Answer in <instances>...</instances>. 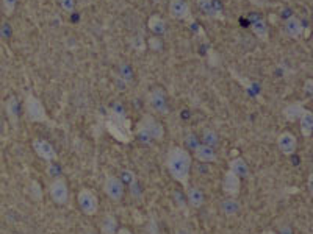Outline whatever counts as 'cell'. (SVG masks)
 Here are the masks:
<instances>
[{"instance_id": "obj_1", "label": "cell", "mask_w": 313, "mask_h": 234, "mask_svg": "<svg viewBox=\"0 0 313 234\" xmlns=\"http://www.w3.org/2000/svg\"><path fill=\"white\" fill-rule=\"evenodd\" d=\"M191 155L183 147H173L168 150L166 155V169L169 175L180 183L185 189L188 187L190 175H191Z\"/></svg>"}, {"instance_id": "obj_2", "label": "cell", "mask_w": 313, "mask_h": 234, "mask_svg": "<svg viewBox=\"0 0 313 234\" xmlns=\"http://www.w3.org/2000/svg\"><path fill=\"white\" fill-rule=\"evenodd\" d=\"M137 138L141 144H151L152 141H161L165 138V126L158 119L151 114L141 117L137 125Z\"/></svg>"}, {"instance_id": "obj_3", "label": "cell", "mask_w": 313, "mask_h": 234, "mask_svg": "<svg viewBox=\"0 0 313 234\" xmlns=\"http://www.w3.org/2000/svg\"><path fill=\"white\" fill-rule=\"evenodd\" d=\"M24 107H25V116L28 119V122H32V124H44V122H47V120H49L46 108H44L42 102L36 95L28 94L25 97Z\"/></svg>"}, {"instance_id": "obj_4", "label": "cell", "mask_w": 313, "mask_h": 234, "mask_svg": "<svg viewBox=\"0 0 313 234\" xmlns=\"http://www.w3.org/2000/svg\"><path fill=\"white\" fill-rule=\"evenodd\" d=\"M77 201L81 213L88 217H94L99 213V198L89 187H81L77 194Z\"/></svg>"}, {"instance_id": "obj_5", "label": "cell", "mask_w": 313, "mask_h": 234, "mask_svg": "<svg viewBox=\"0 0 313 234\" xmlns=\"http://www.w3.org/2000/svg\"><path fill=\"white\" fill-rule=\"evenodd\" d=\"M146 100H147L149 108H151L154 112H156V114L165 116V114H168V112H169L166 90L163 89V88H160V86L152 88L151 90H149Z\"/></svg>"}, {"instance_id": "obj_6", "label": "cell", "mask_w": 313, "mask_h": 234, "mask_svg": "<svg viewBox=\"0 0 313 234\" xmlns=\"http://www.w3.org/2000/svg\"><path fill=\"white\" fill-rule=\"evenodd\" d=\"M49 195L54 203L59 206H64L69 201V187L68 183L63 178H54V181L49 184Z\"/></svg>"}, {"instance_id": "obj_7", "label": "cell", "mask_w": 313, "mask_h": 234, "mask_svg": "<svg viewBox=\"0 0 313 234\" xmlns=\"http://www.w3.org/2000/svg\"><path fill=\"white\" fill-rule=\"evenodd\" d=\"M103 191H105L107 197L113 201H121L124 198V192H125V186L124 181L115 177V175H108L105 178V183H103Z\"/></svg>"}, {"instance_id": "obj_8", "label": "cell", "mask_w": 313, "mask_h": 234, "mask_svg": "<svg viewBox=\"0 0 313 234\" xmlns=\"http://www.w3.org/2000/svg\"><path fill=\"white\" fill-rule=\"evenodd\" d=\"M199 10L204 14H207L210 19L222 20L224 19V10H222V3L219 0H196Z\"/></svg>"}, {"instance_id": "obj_9", "label": "cell", "mask_w": 313, "mask_h": 234, "mask_svg": "<svg viewBox=\"0 0 313 234\" xmlns=\"http://www.w3.org/2000/svg\"><path fill=\"white\" fill-rule=\"evenodd\" d=\"M168 11L174 20H190L191 18V8L186 0H169Z\"/></svg>"}, {"instance_id": "obj_10", "label": "cell", "mask_w": 313, "mask_h": 234, "mask_svg": "<svg viewBox=\"0 0 313 234\" xmlns=\"http://www.w3.org/2000/svg\"><path fill=\"white\" fill-rule=\"evenodd\" d=\"M32 147L35 150V153L38 155L41 160H44L46 162H54L57 160V150L55 147L50 144L49 141H44V139H35L32 142Z\"/></svg>"}, {"instance_id": "obj_11", "label": "cell", "mask_w": 313, "mask_h": 234, "mask_svg": "<svg viewBox=\"0 0 313 234\" xmlns=\"http://www.w3.org/2000/svg\"><path fill=\"white\" fill-rule=\"evenodd\" d=\"M222 192L227 197L236 198L241 192V178H238L232 170H227L222 178Z\"/></svg>"}, {"instance_id": "obj_12", "label": "cell", "mask_w": 313, "mask_h": 234, "mask_svg": "<svg viewBox=\"0 0 313 234\" xmlns=\"http://www.w3.org/2000/svg\"><path fill=\"white\" fill-rule=\"evenodd\" d=\"M277 147L282 155L292 156L297 150V138L290 131H284L277 136Z\"/></svg>"}, {"instance_id": "obj_13", "label": "cell", "mask_w": 313, "mask_h": 234, "mask_svg": "<svg viewBox=\"0 0 313 234\" xmlns=\"http://www.w3.org/2000/svg\"><path fill=\"white\" fill-rule=\"evenodd\" d=\"M251 32L257 36V39L263 42H268V39H270V28H268L266 20L260 14L251 18Z\"/></svg>"}, {"instance_id": "obj_14", "label": "cell", "mask_w": 313, "mask_h": 234, "mask_svg": "<svg viewBox=\"0 0 313 234\" xmlns=\"http://www.w3.org/2000/svg\"><path fill=\"white\" fill-rule=\"evenodd\" d=\"M185 195H186V203H188L191 208L199 209V208L204 206L205 195H204L202 189H199V187H196V186H191V187L188 186L185 189Z\"/></svg>"}, {"instance_id": "obj_15", "label": "cell", "mask_w": 313, "mask_h": 234, "mask_svg": "<svg viewBox=\"0 0 313 234\" xmlns=\"http://www.w3.org/2000/svg\"><path fill=\"white\" fill-rule=\"evenodd\" d=\"M285 33L290 36V37H293V39H299V37L304 35V24H302V20L297 18V16H290L287 18L285 20Z\"/></svg>"}, {"instance_id": "obj_16", "label": "cell", "mask_w": 313, "mask_h": 234, "mask_svg": "<svg viewBox=\"0 0 313 234\" xmlns=\"http://www.w3.org/2000/svg\"><path fill=\"white\" fill-rule=\"evenodd\" d=\"M304 112H305L304 105L301 102H294V103H288L287 107L282 109V116L285 117L287 122H297Z\"/></svg>"}, {"instance_id": "obj_17", "label": "cell", "mask_w": 313, "mask_h": 234, "mask_svg": "<svg viewBox=\"0 0 313 234\" xmlns=\"http://www.w3.org/2000/svg\"><path fill=\"white\" fill-rule=\"evenodd\" d=\"M195 158L200 162H205V164H210V162H215L218 160V155H216V150L212 148V147H207L204 144H199L196 148H195Z\"/></svg>"}, {"instance_id": "obj_18", "label": "cell", "mask_w": 313, "mask_h": 234, "mask_svg": "<svg viewBox=\"0 0 313 234\" xmlns=\"http://www.w3.org/2000/svg\"><path fill=\"white\" fill-rule=\"evenodd\" d=\"M147 28L154 33V36L166 35V20L160 14H152L147 20Z\"/></svg>"}, {"instance_id": "obj_19", "label": "cell", "mask_w": 313, "mask_h": 234, "mask_svg": "<svg viewBox=\"0 0 313 234\" xmlns=\"http://www.w3.org/2000/svg\"><path fill=\"white\" fill-rule=\"evenodd\" d=\"M5 111H6V116H8L10 122L18 126V122H19V102L14 95H10L8 99H6V103H5Z\"/></svg>"}, {"instance_id": "obj_20", "label": "cell", "mask_w": 313, "mask_h": 234, "mask_svg": "<svg viewBox=\"0 0 313 234\" xmlns=\"http://www.w3.org/2000/svg\"><path fill=\"white\" fill-rule=\"evenodd\" d=\"M229 170H232L238 178L249 177V165L243 158H234V160L229 162Z\"/></svg>"}, {"instance_id": "obj_21", "label": "cell", "mask_w": 313, "mask_h": 234, "mask_svg": "<svg viewBox=\"0 0 313 234\" xmlns=\"http://www.w3.org/2000/svg\"><path fill=\"white\" fill-rule=\"evenodd\" d=\"M240 209H241L240 201H238L236 198H234V197H227V198H224L221 201V213L224 214L226 217L236 216L238 213H240Z\"/></svg>"}, {"instance_id": "obj_22", "label": "cell", "mask_w": 313, "mask_h": 234, "mask_svg": "<svg viewBox=\"0 0 313 234\" xmlns=\"http://www.w3.org/2000/svg\"><path fill=\"white\" fill-rule=\"evenodd\" d=\"M297 122H299V130H301L304 138H310L312 131H313V112L305 109V112L301 116V119L297 120Z\"/></svg>"}, {"instance_id": "obj_23", "label": "cell", "mask_w": 313, "mask_h": 234, "mask_svg": "<svg viewBox=\"0 0 313 234\" xmlns=\"http://www.w3.org/2000/svg\"><path fill=\"white\" fill-rule=\"evenodd\" d=\"M200 142L207 147L216 148V147H219V136L213 128H205L202 131V136H200Z\"/></svg>"}, {"instance_id": "obj_24", "label": "cell", "mask_w": 313, "mask_h": 234, "mask_svg": "<svg viewBox=\"0 0 313 234\" xmlns=\"http://www.w3.org/2000/svg\"><path fill=\"white\" fill-rule=\"evenodd\" d=\"M117 228L119 226H117V220H116L115 216L107 214L102 218V222H100V233L102 234H116Z\"/></svg>"}, {"instance_id": "obj_25", "label": "cell", "mask_w": 313, "mask_h": 234, "mask_svg": "<svg viewBox=\"0 0 313 234\" xmlns=\"http://www.w3.org/2000/svg\"><path fill=\"white\" fill-rule=\"evenodd\" d=\"M117 73H119V77H121V80L124 83H132L133 81V69L127 64V63H121L117 66Z\"/></svg>"}, {"instance_id": "obj_26", "label": "cell", "mask_w": 313, "mask_h": 234, "mask_svg": "<svg viewBox=\"0 0 313 234\" xmlns=\"http://www.w3.org/2000/svg\"><path fill=\"white\" fill-rule=\"evenodd\" d=\"M28 195L32 197V200L35 201H39L42 198V189H41V186L36 183V181H32V184H30V192Z\"/></svg>"}, {"instance_id": "obj_27", "label": "cell", "mask_w": 313, "mask_h": 234, "mask_svg": "<svg viewBox=\"0 0 313 234\" xmlns=\"http://www.w3.org/2000/svg\"><path fill=\"white\" fill-rule=\"evenodd\" d=\"M147 45L152 52H161L163 50V41L160 36H152L147 39Z\"/></svg>"}, {"instance_id": "obj_28", "label": "cell", "mask_w": 313, "mask_h": 234, "mask_svg": "<svg viewBox=\"0 0 313 234\" xmlns=\"http://www.w3.org/2000/svg\"><path fill=\"white\" fill-rule=\"evenodd\" d=\"M18 6V0H2V11L6 16H11V14L16 11Z\"/></svg>"}, {"instance_id": "obj_29", "label": "cell", "mask_w": 313, "mask_h": 234, "mask_svg": "<svg viewBox=\"0 0 313 234\" xmlns=\"http://www.w3.org/2000/svg\"><path fill=\"white\" fill-rule=\"evenodd\" d=\"M58 3H59V6H61V10L68 14L76 11V6H77L76 0H58Z\"/></svg>"}, {"instance_id": "obj_30", "label": "cell", "mask_w": 313, "mask_h": 234, "mask_svg": "<svg viewBox=\"0 0 313 234\" xmlns=\"http://www.w3.org/2000/svg\"><path fill=\"white\" fill-rule=\"evenodd\" d=\"M185 144H186V147H188L190 150H193V152H195V148L200 144V142H199V139H197L196 134L190 133V134L185 138Z\"/></svg>"}, {"instance_id": "obj_31", "label": "cell", "mask_w": 313, "mask_h": 234, "mask_svg": "<svg viewBox=\"0 0 313 234\" xmlns=\"http://www.w3.org/2000/svg\"><path fill=\"white\" fill-rule=\"evenodd\" d=\"M304 90H305V92H307L309 95H312V92H313V80H312V78H309L307 81H305Z\"/></svg>"}, {"instance_id": "obj_32", "label": "cell", "mask_w": 313, "mask_h": 234, "mask_svg": "<svg viewBox=\"0 0 313 234\" xmlns=\"http://www.w3.org/2000/svg\"><path fill=\"white\" fill-rule=\"evenodd\" d=\"M280 234H293V233H292V228H290L288 225H285V226H282V228H280Z\"/></svg>"}, {"instance_id": "obj_33", "label": "cell", "mask_w": 313, "mask_h": 234, "mask_svg": "<svg viewBox=\"0 0 313 234\" xmlns=\"http://www.w3.org/2000/svg\"><path fill=\"white\" fill-rule=\"evenodd\" d=\"M116 234H133L129 228H117Z\"/></svg>"}, {"instance_id": "obj_34", "label": "cell", "mask_w": 313, "mask_h": 234, "mask_svg": "<svg viewBox=\"0 0 313 234\" xmlns=\"http://www.w3.org/2000/svg\"><path fill=\"white\" fill-rule=\"evenodd\" d=\"M249 3H252V5H255V6H263V2L265 0H248Z\"/></svg>"}, {"instance_id": "obj_35", "label": "cell", "mask_w": 313, "mask_h": 234, "mask_svg": "<svg viewBox=\"0 0 313 234\" xmlns=\"http://www.w3.org/2000/svg\"><path fill=\"white\" fill-rule=\"evenodd\" d=\"M260 234H277L275 231H273V230H265V231H262Z\"/></svg>"}, {"instance_id": "obj_36", "label": "cell", "mask_w": 313, "mask_h": 234, "mask_svg": "<svg viewBox=\"0 0 313 234\" xmlns=\"http://www.w3.org/2000/svg\"><path fill=\"white\" fill-rule=\"evenodd\" d=\"M151 2H154V3H158V2H160V0H151Z\"/></svg>"}, {"instance_id": "obj_37", "label": "cell", "mask_w": 313, "mask_h": 234, "mask_svg": "<svg viewBox=\"0 0 313 234\" xmlns=\"http://www.w3.org/2000/svg\"><path fill=\"white\" fill-rule=\"evenodd\" d=\"M85 234H94V233H85Z\"/></svg>"}]
</instances>
